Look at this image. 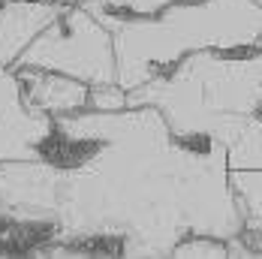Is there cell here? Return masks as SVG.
Instances as JSON below:
<instances>
[{"label": "cell", "instance_id": "cell-1", "mask_svg": "<svg viewBox=\"0 0 262 259\" xmlns=\"http://www.w3.org/2000/svg\"><path fill=\"white\" fill-rule=\"evenodd\" d=\"M0 223L33 256H172L187 235L238 241L244 214L220 145L181 139L154 105L54 118L39 160L0 163Z\"/></svg>", "mask_w": 262, "mask_h": 259}, {"label": "cell", "instance_id": "cell-2", "mask_svg": "<svg viewBox=\"0 0 262 259\" xmlns=\"http://www.w3.org/2000/svg\"><path fill=\"white\" fill-rule=\"evenodd\" d=\"M127 105H154L181 139L226 151V172L244 214L232 256H262V39L238 52H193L127 91Z\"/></svg>", "mask_w": 262, "mask_h": 259}, {"label": "cell", "instance_id": "cell-3", "mask_svg": "<svg viewBox=\"0 0 262 259\" xmlns=\"http://www.w3.org/2000/svg\"><path fill=\"white\" fill-rule=\"evenodd\" d=\"M79 3L112 33L124 91L163 76L193 52H238L262 39V3L256 0H178L145 18L105 12L94 0Z\"/></svg>", "mask_w": 262, "mask_h": 259}, {"label": "cell", "instance_id": "cell-4", "mask_svg": "<svg viewBox=\"0 0 262 259\" xmlns=\"http://www.w3.org/2000/svg\"><path fill=\"white\" fill-rule=\"evenodd\" d=\"M21 67L63 73L84 81L88 88L118 81L112 33L79 0L70 3L12 63V70Z\"/></svg>", "mask_w": 262, "mask_h": 259}, {"label": "cell", "instance_id": "cell-5", "mask_svg": "<svg viewBox=\"0 0 262 259\" xmlns=\"http://www.w3.org/2000/svg\"><path fill=\"white\" fill-rule=\"evenodd\" d=\"M54 139V118L33 109L12 67H0V163L39 160Z\"/></svg>", "mask_w": 262, "mask_h": 259}, {"label": "cell", "instance_id": "cell-6", "mask_svg": "<svg viewBox=\"0 0 262 259\" xmlns=\"http://www.w3.org/2000/svg\"><path fill=\"white\" fill-rule=\"evenodd\" d=\"M67 6V0H0V67H12Z\"/></svg>", "mask_w": 262, "mask_h": 259}, {"label": "cell", "instance_id": "cell-7", "mask_svg": "<svg viewBox=\"0 0 262 259\" xmlns=\"http://www.w3.org/2000/svg\"><path fill=\"white\" fill-rule=\"evenodd\" d=\"M15 76H18V84H21V94L27 103L46 115H52V118L76 115V112L88 109L91 88L79 78L52 73V70H30V67L15 70Z\"/></svg>", "mask_w": 262, "mask_h": 259}, {"label": "cell", "instance_id": "cell-8", "mask_svg": "<svg viewBox=\"0 0 262 259\" xmlns=\"http://www.w3.org/2000/svg\"><path fill=\"white\" fill-rule=\"evenodd\" d=\"M172 256H175V259H187V256L229 259V256H232V250H229V241H223V238H214V235H187L184 241L175 244Z\"/></svg>", "mask_w": 262, "mask_h": 259}, {"label": "cell", "instance_id": "cell-9", "mask_svg": "<svg viewBox=\"0 0 262 259\" xmlns=\"http://www.w3.org/2000/svg\"><path fill=\"white\" fill-rule=\"evenodd\" d=\"M97 6H103L105 12L124 15V18H145V15H157L166 6L178 3V0H94Z\"/></svg>", "mask_w": 262, "mask_h": 259}, {"label": "cell", "instance_id": "cell-10", "mask_svg": "<svg viewBox=\"0 0 262 259\" xmlns=\"http://www.w3.org/2000/svg\"><path fill=\"white\" fill-rule=\"evenodd\" d=\"M124 105H127V91H124L118 81L91 88L88 109H94V112H118V109H124Z\"/></svg>", "mask_w": 262, "mask_h": 259}, {"label": "cell", "instance_id": "cell-11", "mask_svg": "<svg viewBox=\"0 0 262 259\" xmlns=\"http://www.w3.org/2000/svg\"><path fill=\"white\" fill-rule=\"evenodd\" d=\"M67 3H76V0H67Z\"/></svg>", "mask_w": 262, "mask_h": 259}, {"label": "cell", "instance_id": "cell-12", "mask_svg": "<svg viewBox=\"0 0 262 259\" xmlns=\"http://www.w3.org/2000/svg\"><path fill=\"white\" fill-rule=\"evenodd\" d=\"M256 3H262V0H256Z\"/></svg>", "mask_w": 262, "mask_h": 259}]
</instances>
